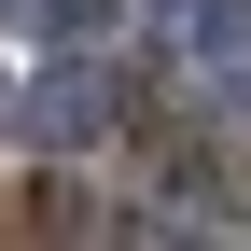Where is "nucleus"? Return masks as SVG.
<instances>
[{"label": "nucleus", "instance_id": "1", "mask_svg": "<svg viewBox=\"0 0 251 251\" xmlns=\"http://www.w3.org/2000/svg\"><path fill=\"white\" fill-rule=\"evenodd\" d=\"M28 126H42V140H98V126H112V84H98V70H56Z\"/></svg>", "mask_w": 251, "mask_h": 251}, {"label": "nucleus", "instance_id": "2", "mask_svg": "<svg viewBox=\"0 0 251 251\" xmlns=\"http://www.w3.org/2000/svg\"><path fill=\"white\" fill-rule=\"evenodd\" d=\"M28 14H42V28H98L112 0H28Z\"/></svg>", "mask_w": 251, "mask_h": 251}]
</instances>
